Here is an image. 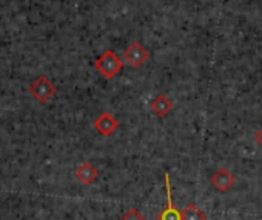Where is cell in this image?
I'll return each mask as SVG.
<instances>
[{
    "label": "cell",
    "instance_id": "cell-1",
    "mask_svg": "<svg viewBox=\"0 0 262 220\" xmlns=\"http://www.w3.org/2000/svg\"><path fill=\"white\" fill-rule=\"evenodd\" d=\"M123 66V62L120 60V57L113 51V50H106L96 62H94V68L100 72L102 77H105L106 80L113 79L114 76H117L120 72Z\"/></svg>",
    "mask_w": 262,
    "mask_h": 220
},
{
    "label": "cell",
    "instance_id": "cell-2",
    "mask_svg": "<svg viewBox=\"0 0 262 220\" xmlns=\"http://www.w3.org/2000/svg\"><path fill=\"white\" fill-rule=\"evenodd\" d=\"M56 85L45 76H39L30 86V94L40 103L48 102L56 94Z\"/></svg>",
    "mask_w": 262,
    "mask_h": 220
},
{
    "label": "cell",
    "instance_id": "cell-3",
    "mask_svg": "<svg viewBox=\"0 0 262 220\" xmlns=\"http://www.w3.org/2000/svg\"><path fill=\"white\" fill-rule=\"evenodd\" d=\"M123 59H125V62H126L129 66H133V68H141V66L150 59V53H148V50H147L141 42H133V43H131V45L125 50Z\"/></svg>",
    "mask_w": 262,
    "mask_h": 220
},
{
    "label": "cell",
    "instance_id": "cell-4",
    "mask_svg": "<svg viewBox=\"0 0 262 220\" xmlns=\"http://www.w3.org/2000/svg\"><path fill=\"white\" fill-rule=\"evenodd\" d=\"M165 179V191H167V206L158 214V220H182V212L176 208L173 203V195H171V185H170V174H164Z\"/></svg>",
    "mask_w": 262,
    "mask_h": 220
},
{
    "label": "cell",
    "instance_id": "cell-5",
    "mask_svg": "<svg viewBox=\"0 0 262 220\" xmlns=\"http://www.w3.org/2000/svg\"><path fill=\"white\" fill-rule=\"evenodd\" d=\"M234 176L230 173L228 168H219L210 179L211 185L219 191V192H227L233 185H234Z\"/></svg>",
    "mask_w": 262,
    "mask_h": 220
},
{
    "label": "cell",
    "instance_id": "cell-6",
    "mask_svg": "<svg viewBox=\"0 0 262 220\" xmlns=\"http://www.w3.org/2000/svg\"><path fill=\"white\" fill-rule=\"evenodd\" d=\"M94 128L97 133H100L102 136L108 137L111 136L117 128H119V122L117 119L110 114V113H102L96 120H94Z\"/></svg>",
    "mask_w": 262,
    "mask_h": 220
},
{
    "label": "cell",
    "instance_id": "cell-7",
    "mask_svg": "<svg viewBox=\"0 0 262 220\" xmlns=\"http://www.w3.org/2000/svg\"><path fill=\"white\" fill-rule=\"evenodd\" d=\"M150 108L158 117H167L173 109V102L165 94H159L150 102Z\"/></svg>",
    "mask_w": 262,
    "mask_h": 220
},
{
    "label": "cell",
    "instance_id": "cell-8",
    "mask_svg": "<svg viewBox=\"0 0 262 220\" xmlns=\"http://www.w3.org/2000/svg\"><path fill=\"white\" fill-rule=\"evenodd\" d=\"M74 176L79 182H82L83 185H91L97 176H99V171L96 169V166L91 163V162H83L79 168H76L74 171Z\"/></svg>",
    "mask_w": 262,
    "mask_h": 220
},
{
    "label": "cell",
    "instance_id": "cell-9",
    "mask_svg": "<svg viewBox=\"0 0 262 220\" xmlns=\"http://www.w3.org/2000/svg\"><path fill=\"white\" fill-rule=\"evenodd\" d=\"M181 212H182V220H207L205 212L199 209V206L194 203H188Z\"/></svg>",
    "mask_w": 262,
    "mask_h": 220
},
{
    "label": "cell",
    "instance_id": "cell-10",
    "mask_svg": "<svg viewBox=\"0 0 262 220\" xmlns=\"http://www.w3.org/2000/svg\"><path fill=\"white\" fill-rule=\"evenodd\" d=\"M119 220H147L136 208H131L128 212H125Z\"/></svg>",
    "mask_w": 262,
    "mask_h": 220
},
{
    "label": "cell",
    "instance_id": "cell-11",
    "mask_svg": "<svg viewBox=\"0 0 262 220\" xmlns=\"http://www.w3.org/2000/svg\"><path fill=\"white\" fill-rule=\"evenodd\" d=\"M254 140H256V143L262 148V128L254 134Z\"/></svg>",
    "mask_w": 262,
    "mask_h": 220
}]
</instances>
